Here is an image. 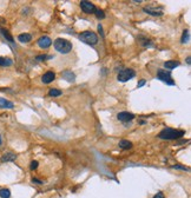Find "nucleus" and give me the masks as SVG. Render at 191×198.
I'll return each instance as SVG.
<instances>
[{"label":"nucleus","mask_w":191,"mask_h":198,"mask_svg":"<svg viewBox=\"0 0 191 198\" xmlns=\"http://www.w3.org/2000/svg\"><path fill=\"white\" fill-rule=\"evenodd\" d=\"M184 131L182 130H175L170 129V128H166V129L162 130L158 135V137L161 139H166V140H171V139H178L184 136Z\"/></svg>","instance_id":"f257e3e1"},{"label":"nucleus","mask_w":191,"mask_h":198,"mask_svg":"<svg viewBox=\"0 0 191 198\" xmlns=\"http://www.w3.org/2000/svg\"><path fill=\"white\" fill-rule=\"evenodd\" d=\"M54 49L61 54H67L72 50V43H70L66 39H63V38H58L54 40Z\"/></svg>","instance_id":"f03ea898"},{"label":"nucleus","mask_w":191,"mask_h":198,"mask_svg":"<svg viewBox=\"0 0 191 198\" xmlns=\"http://www.w3.org/2000/svg\"><path fill=\"white\" fill-rule=\"evenodd\" d=\"M79 39L82 40L83 43L87 44V45H96L98 43V37L92 31H85V32L80 33Z\"/></svg>","instance_id":"7ed1b4c3"},{"label":"nucleus","mask_w":191,"mask_h":198,"mask_svg":"<svg viewBox=\"0 0 191 198\" xmlns=\"http://www.w3.org/2000/svg\"><path fill=\"white\" fill-rule=\"evenodd\" d=\"M134 76H136V72L132 69H124L118 73L117 79H118V81L125 83V81H129L130 79H132Z\"/></svg>","instance_id":"20e7f679"},{"label":"nucleus","mask_w":191,"mask_h":198,"mask_svg":"<svg viewBox=\"0 0 191 198\" xmlns=\"http://www.w3.org/2000/svg\"><path fill=\"white\" fill-rule=\"evenodd\" d=\"M157 78L159 80H162L164 83L169 84V85H175V83L172 81L171 73L169 71H164V70H158L157 72Z\"/></svg>","instance_id":"39448f33"},{"label":"nucleus","mask_w":191,"mask_h":198,"mask_svg":"<svg viewBox=\"0 0 191 198\" xmlns=\"http://www.w3.org/2000/svg\"><path fill=\"white\" fill-rule=\"evenodd\" d=\"M51 45H52V40H51L50 37L44 36V37H40V38L38 39V46L40 47V49L46 50V49H48Z\"/></svg>","instance_id":"423d86ee"},{"label":"nucleus","mask_w":191,"mask_h":198,"mask_svg":"<svg viewBox=\"0 0 191 198\" xmlns=\"http://www.w3.org/2000/svg\"><path fill=\"white\" fill-rule=\"evenodd\" d=\"M80 7H82V10L84 11L85 13H93L96 11V6L92 4V2H90V1H82L80 2Z\"/></svg>","instance_id":"0eeeda50"},{"label":"nucleus","mask_w":191,"mask_h":198,"mask_svg":"<svg viewBox=\"0 0 191 198\" xmlns=\"http://www.w3.org/2000/svg\"><path fill=\"white\" fill-rule=\"evenodd\" d=\"M117 118L120 121H124V123H127V121H131L134 119V113H130V112H120L117 114Z\"/></svg>","instance_id":"6e6552de"},{"label":"nucleus","mask_w":191,"mask_h":198,"mask_svg":"<svg viewBox=\"0 0 191 198\" xmlns=\"http://www.w3.org/2000/svg\"><path fill=\"white\" fill-rule=\"evenodd\" d=\"M54 79H56V73H54L53 71H47V72L41 77V81H43L44 84H50V83H52Z\"/></svg>","instance_id":"1a4fd4ad"},{"label":"nucleus","mask_w":191,"mask_h":198,"mask_svg":"<svg viewBox=\"0 0 191 198\" xmlns=\"http://www.w3.org/2000/svg\"><path fill=\"white\" fill-rule=\"evenodd\" d=\"M144 12H146L148 14L153 15V17H161V15H163L162 9H157V7H145Z\"/></svg>","instance_id":"9d476101"},{"label":"nucleus","mask_w":191,"mask_h":198,"mask_svg":"<svg viewBox=\"0 0 191 198\" xmlns=\"http://www.w3.org/2000/svg\"><path fill=\"white\" fill-rule=\"evenodd\" d=\"M61 77L65 80H67L68 83H73V81L76 80V74H75L72 71H68V70L64 71V72L61 73Z\"/></svg>","instance_id":"9b49d317"},{"label":"nucleus","mask_w":191,"mask_h":198,"mask_svg":"<svg viewBox=\"0 0 191 198\" xmlns=\"http://www.w3.org/2000/svg\"><path fill=\"white\" fill-rule=\"evenodd\" d=\"M14 104L12 101H9L7 99L0 98V109H13Z\"/></svg>","instance_id":"f8f14e48"},{"label":"nucleus","mask_w":191,"mask_h":198,"mask_svg":"<svg viewBox=\"0 0 191 198\" xmlns=\"http://www.w3.org/2000/svg\"><path fill=\"white\" fill-rule=\"evenodd\" d=\"M17 158V156L14 155V153H12V152H6L2 157H1V162H13V160H16Z\"/></svg>","instance_id":"ddd939ff"},{"label":"nucleus","mask_w":191,"mask_h":198,"mask_svg":"<svg viewBox=\"0 0 191 198\" xmlns=\"http://www.w3.org/2000/svg\"><path fill=\"white\" fill-rule=\"evenodd\" d=\"M18 40L20 43H29V41L32 40V36L30 33H23V34L18 36Z\"/></svg>","instance_id":"4468645a"},{"label":"nucleus","mask_w":191,"mask_h":198,"mask_svg":"<svg viewBox=\"0 0 191 198\" xmlns=\"http://www.w3.org/2000/svg\"><path fill=\"white\" fill-rule=\"evenodd\" d=\"M164 66H165L166 69L172 70V69H176L177 66H179V63H178V61H176V60H169V61H165Z\"/></svg>","instance_id":"2eb2a0df"},{"label":"nucleus","mask_w":191,"mask_h":198,"mask_svg":"<svg viewBox=\"0 0 191 198\" xmlns=\"http://www.w3.org/2000/svg\"><path fill=\"white\" fill-rule=\"evenodd\" d=\"M119 148H123V150H129V148H132V143H131V142H129V140H125V139H123V140H120V142H119Z\"/></svg>","instance_id":"dca6fc26"},{"label":"nucleus","mask_w":191,"mask_h":198,"mask_svg":"<svg viewBox=\"0 0 191 198\" xmlns=\"http://www.w3.org/2000/svg\"><path fill=\"white\" fill-rule=\"evenodd\" d=\"M13 64L12 59L10 58H4V57H0V66H11Z\"/></svg>","instance_id":"f3484780"},{"label":"nucleus","mask_w":191,"mask_h":198,"mask_svg":"<svg viewBox=\"0 0 191 198\" xmlns=\"http://www.w3.org/2000/svg\"><path fill=\"white\" fill-rule=\"evenodd\" d=\"M0 197L1 198H10L11 197V191L9 189H1L0 190Z\"/></svg>","instance_id":"a211bd4d"},{"label":"nucleus","mask_w":191,"mask_h":198,"mask_svg":"<svg viewBox=\"0 0 191 198\" xmlns=\"http://www.w3.org/2000/svg\"><path fill=\"white\" fill-rule=\"evenodd\" d=\"M48 94H50L51 97H59V96H61V91H60V90H57V89H50Z\"/></svg>","instance_id":"6ab92c4d"},{"label":"nucleus","mask_w":191,"mask_h":198,"mask_svg":"<svg viewBox=\"0 0 191 198\" xmlns=\"http://www.w3.org/2000/svg\"><path fill=\"white\" fill-rule=\"evenodd\" d=\"M189 38H190V34H189V31H184L183 32V36H182V44H185L189 41Z\"/></svg>","instance_id":"aec40b11"},{"label":"nucleus","mask_w":191,"mask_h":198,"mask_svg":"<svg viewBox=\"0 0 191 198\" xmlns=\"http://www.w3.org/2000/svg\"><path fill=\"white\" fill-rule=\"evenodd\" d=\"M95 13H96V17H97L98 19H104V18H105V14H104V11H103V10L96 9Z\"/></svg>","instance_id":"412c9836"},{"label":"nucleus","mask_w":191,"mask_h":198,"mask_svg":"<svg viewBox=\"0 0 191 198\" xmlns=\"http://www.w3.org/2000/svg\"><path fill=\"white\" fill-rule=\"evenodd\" d=\"M37 168H38V162H37V160H33V162L31 163L30 169H31V170H36Z\"/></svg>","instance_id":"4be33fe9"},{"label":"nucleus","mask_w":191,"mask_h":198,"mask_svg":"<svg viewBox=\"0 0 191 198\" xmlns=\"http://www.w3.org/2000/svg\"><path fill=\"white\" fill-rule=\"evenodd\" d=\"M51 58H52V57H51V56H38V57H37V60H45V59H51Z\"/></svg>","instance_id":"5701e85b"},{"label":"nucleus","mask_w":191,"mask_h":198,"mask_svg":"<svg viewBox=\"0 0 191 198\" xmlns=\"http://www.w3.org/2000/svg\"><path fill=\"white\" fill-rule=\"evenodd\" d=\"M173 169H179V170H184V171H188V170H189L188 168H185V166H181V165H175Z\"/></svg>","instance_id":"b1692460"},{"label":"nucleus","mask_w":191,"mask_h":198,"mask_svg":"<svg viewBox=\"0 0 191 198\" xmlns=\"http://www.w3.org/2000/svg\"><path fill=\"white\" fill-rule=\"evenodd\" d=\"M152 198H165L164 197V195H163V192H158V193H156Z\"/></svg>","instance_id":"393cba45"},{"label":"nucleus","mask_w":191,"mask_h":198,"mask_svg":"<svg viewBox=\"0 0 191 198\" xmlns=\"http://www.w3.org/2000/svg\"><path fill=\"white\" fill-rule=\"evenodd\" d=\"M145 83H146V81H145V79H142L139 83H138V84H137V87H142V86H144V85H145Z\"/></svg>","instance_id":"a878e982"},{"label":"nucleus","mask_w":191,"mask_h":198,"mask_svg":"<svg viewBox=\"0 0 191 198\" xmlns=\"http://www.w3.org/2000/svg\"><path fill=\"white\" fill-rule=\"evenodd\" d=\"M32 182H33V183H38V184H43V182H41V180H38V179H32Z\"/></svg>","instance_id":"bb28decb"},{"label":"nucleus","mask_w":191,"mask_h":198,"mask_svg":"<svg viewBox=\"0 0 191 198\" xmlns=\"http://www.w3.org/2000/svg\"><path fill=\"white\" fill-rule=\"evenodd\" d=\"M98 30H99V32L103 34V29H102V25H99V26H98ZM103 36H104V34H103Z\"/></svg>","instance_id":"cd10ccee"},{"label":"nucleus","mask_w":191,"mask_h":198,"mask_svg":"<svg viewBox=\"0 0 191 198\" xmlns=\"http://www.w3.org/2000/svg\"><path fill=\"white\" fill-rule=\"evenodd\" d=\"M186 63L190 65V57H188V58H186Z\"/></svg>","instance_id":"c85d7f7f"},{"label":"nucleus","mask_w":191,"mask_h":198,"mask_svg":"<svg viewBox=\"0 0 191 198\" xmlns=\"http://www.w3.org/2000/svg\"><path fill=\"white\" fill-rule=\"evenodd\" d=\"M1 142H2V140H1V136H0V145H1Z\"/></svg>","instance_id":"c756f323"}]
</instances>
